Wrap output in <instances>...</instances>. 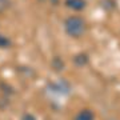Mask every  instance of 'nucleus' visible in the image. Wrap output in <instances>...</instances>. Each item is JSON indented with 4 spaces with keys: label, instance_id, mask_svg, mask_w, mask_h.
<instances>
[{
    "label": "nucleus",
    "instance_id": "f257e3e1",
    "mask_svg": "<svg viewBox=\"0 0 120 120\" xmlns=\"http://www.w3.org/2000/svg\"><path fill=\"white\" fill-rule=\"evenodd\" d=\"M64 28L67 35H69L71 38H80L84 35L87 28L86 22L82 17L79 16H69L65 19L64 22Z\"/></svg>",
    "mask_w": 120,
    "mask_h": 120
},
{
    "label": "nucleus",
    "instance_id": "f03ea898",
    "mask_svg": "<svg viewBox=\"0 0 120 120\" xmlns=\"http://www.w3.org/2000/svg\"><path fill=\"white\" fill-rule=\"evenodd\" d=\"M65 4L73 11H83L86 8V0H65Z\"/></svg>",
    "mask_w": 120,
    "mask_h": 120
},
{
    "label": "nucleus",
    "instance_id": "7ed1b4c3",
    "mask_svg": "<svg viewBox=\"0 0 120 120\" xmlns=\"http://www.w3.org/2000/svg\"><path fill=\"white\" fill-rule=\"evenodd\" d=\"M94 117L95 115L91 109H83V111H80L76 115L75 120H94Z\"/></svg>",
    "mask_w": 120,
    "mask_h": 120
},
{
    "label": "nucleus",
    "instance_id": "20e7f679",
    "mask_svg": "<svg viewBox=\"0 0 120 120\" xmlns=\"http://www.w3.org/2000/svg\"><path fill=\"white\" fill-rule=\"evenodd\" d=\"M9 45H11V40L3 35H0V48H7Z\"/></svg>",
    "mask_w": 120,
    "mask_h": 120
},
{
    "label": "nucleus",
    "instance_id": "39448f33",
    "mask_svg": "<svg viewBox=\"0 0 120 120\" xmlns=\"http://www.w3.org/2000/svg\"><path fill=\"white\" fill-rule=\"evenodd\" d=\"M7 7H8V0H0V13L5 11Z\"/></svg>",
    "mask_w": 120,
    "mask_h": 120
},
{
    "label": "nucleus",
    "instance_id": "423d86ee",
    "mask_svg": "<svg viewBox=\"0 0 120 120\" xmlns=\"http://www.w3.org/2000/svg\"><path fill=\"white\" fill-rule=\"evenodd\" d=\"M22 120H36V119H35V117H34L32 115H30V113H27V115H24V116L22 117Z\"/></svg>",
    "mask_w": 120,
    "mask_h": 120
}]
</instances>
